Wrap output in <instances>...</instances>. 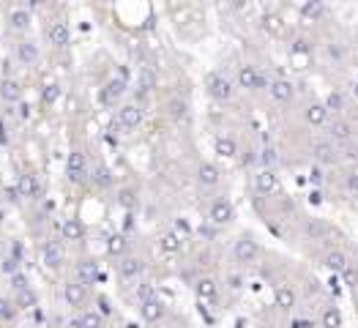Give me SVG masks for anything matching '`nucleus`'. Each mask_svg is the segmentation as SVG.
I'll list each match as a JSON object with an SVG mask.
<instances>
[{
    "mask_svg": "<svg viewBox=\"0 0 358 328\" xmlns=\"http://www.w3.org/2000/svg\"><path fill=\"white\" fill-rule=\"evenodd\" d=\"M345 276H347V282H356V279H358V274H356V271H347Z\"/></svg>",
    "mask_w": 358,
    "mask_h": 328,
    "instance_id": "44",
    "label": "nucleus"
},
{
    "mask_svg": "<svg viewBox=\"0 0 358 328\" xmlns=\"http://www.w3.org/2000/svg\"><path fill=\"white\" fill-rule=\"evenodd\" d=\"M208 93L216 101H230L233 99V82L224 74H208Z\"/></svg>",
    "mask_w": 358,
    "mask_h": 328,
    "instance_id": "4",
    "label": "nucleus"
},
{
    "mask_svg": "<svg viewBox=\"0 0 358 328\" xmlns=\"http://www.w3.org/2000/svg\"><path fill=\"white\" fill-rule=\"evenodd\" d=\"M274 301H276V306H279V309H293L295 301H298V295H295L293 285L282 282V285H276V290H274Z\"/></svg>",
    "mask_w": 358,
    "mask_h": 328,
    "instance_id": "15",
    "label": "nucleus"
},
{
    "mask_svg": "<svg viewBox=\"0 0 358 328\" xmlns=\"http://www.w3.org/2000/svg\"><path fill=\"white\" fill-rule=\"evenodd\" d=\"M265 85V80H263V74H260L254 66H241L238 69V88H243V90H260Z\"/></svg>",
    "mask_w": 358,
    "mask_h": 328,
    "instance_id": "8",
    "label": "nucleus"
},
{
    "mask_svg": "<svg viewBox=\"0 0 358 328\" xmlns=\"http://www.w3.org/2000/svg\"><path fill=\"white\" fill-rule=\"evenodd\" d=\"M17 55H19V60H22V63L33 66L36 60H39V47H36L33 41H22V44L17 47Z\"/></svg>",
    "mask_w": 358,
    "mask_h": 328,
    "instance_id": "25",
    "label": "nucleus"
},
{
    "mask_svg": "<svg viewBox=\"0 0 358 328\" xmlns=\"http://www.w3.org/2000/svg\"><path fill=\"white\" fill-rule=\"evenodd\" d=\"M140 315H142V320L145 323H159L161 317L167 315V306H164V301L159 298H151V301H142L140 304Z\"/></svg>",
    "mask_w": 358,
    "mask_h": 328,
    "instance_id": "9",
    "label": "nucleus"
},
{
    "mask_svg": "<svg viewBox=\"0 0 358 328\" xmlns=\"http://www.w3.org/2000/svg\"><path fill=\"white\" fill-rule=\"evenodd\" d=\"M140 123H142L140 104H123L120 110H118V126H120V129L134 131V129H140Z\"/></svg>",
    "mask_w": 358,
    "mask_h": 328,
    "instance_id": "5",
    "label": "nucleus"
},
{
    "mask_svg": "<svg viewBox=\"0 0 358 328\" xmlns=\"http://www.w3.org/2000/svg\"><path fill=\"white\" fill-rule=\"evenodd\" d=\"M213 148H216V153L224 156V159H233L235 153H238V145H235V140L230 134H219L216 140H213Z\"/></svg>",
    "mask_w": 358,
    "mask_h": 328,
    "instance_id": "23",
    "label": "nucleus"
},
{
    "mask_svg": "<svg viewBox=\"0 0 358 328\" xmlns=\"http://www.w3.org/2000/svg\"><path fill=\"white\" fill-rule=\"evenodd\" d=\"M325 107L323 104H309L306 107V112H304V118H306V123H312V126H320V123H325Z\"/></svg>",
    "mask_w": 358,
    "mask_h": 328,
    "instance_id": "27",
    "label": "nucleus"
},
{
    "mask_svg": "<svg viewBox=\"0 0 358 328\" xmlns=\"http://www.w3.org/2000/svg\"><path fill=\"white\" fill-rule=\"evenodd\" d=\"M137 298H140V304H142V301L156 298V290H153L151 282H140V285H137Z\"/></svg>",
    "mask_w": 358,
    "mask_h": 328,
    "instance_id": "36",
    "label": "nucleus"
},
{
    "mask_svg": "<svg viewBox=\"0 0 358 328\" xmlns=\"http://www.w3.org/2000/svg\"><path fill=\"white\" fill-rule=\"evenodd\" d=\"M3 99L6 101H19V96H22V88H19V82L17 80H6L3 82Z\"/></svg>",
    "mask_w": 358,
    "mask_h": 328,
    "instance_id": "30",
    "label": "nucleus"
},
{
    "mask_svg": "<svg viewBox=\"0 0 358 328\" xmlns=\"http://www.w3.org/2000/svg\"><path fill=\"white\" fill-rule=\"evenodd\" d=\"M126 93V80H120V77H112L110 82H107V88L101 90V104H115L120 96Z\"/></svg>",
    "mask_w": 358,
    "mask_h": 328,
    "instance_id": "16",
    "label": "nucleus"
},
{
    "mask_svg": "<svg viewBox=\"0 0 358 328\" xmlns=\"http://www.w3.org/2000/svg\"><path fill=\"white\" fill-rule=\"evenodd\" d=\"M60 233H63V241H82L85 227H82L80 219H66V222L60 224Z\"/></svg>",
    "mask_w": 358,
    "mask_h": 328,
    "instance_id": "22",
    "label": "nucleus"
},
{
    "mask_svg": "<svg viewBox=\"0 0 358 328\" xmlns=\"http://www.w3.org/2000/svg\"><path fill=\"white\" fill-rule=\"evenodd\" d=\"M254 189H257L260 194H279V189H282V183H279V175H276L274 170H260L257 175H254Z\"/></svg>",
    "mask_w": 358,
    "mask_h": 328,
    "instance_id": "6",
    "label": "nucleus"
},
{
    "mask_svg": "<svg viewBox=\"0 0 358 328\" xmlns=\"http://www.w3.org/2000/svg\"><path fill=\"white\" fill-rule=\"evenodd\" d=\"M93 183H96V186H101V189L112 186V172H110L107 164H96V167H93Z\"/></svg>",
    "mask_w": 358,
    "mask_h": 328,
    "instance_id": "28",
    "label": "nucleus"
},
{
    "mask_svg": "<svg viewBox=\"0 0 358 328\" xmlns=\"http://www.w3.org/2000/svg\"><path fill=\"white\" fill-rule=\"evenodd\" d=\"M331 137H334V140H347V137H350V123L336 121L334 126H331Z\"/></svg>",
    "mask_w": 358,
    "mask_h": 328,
    "instance_id": "35",
    "label": "nucleus"
},
{
    "mask_svg": "<svg viewBox=\"0 0 358 328\" xmlns=\"http://www.w3.org/2000/svg\"><path fill=\"white\" fill-rule=\"evenodd\" d=\"M47 39H49V44L52 47H69V41H71V28L66 22H52L47 28Z\"/></svg>",
    "mask_w": 358,
    "mask_h": 328,
    "instance_id": "12",
    "label": "nucleus"
},
{
    "mask_svg": "<svg viewBox=\"0 0 358 328\" xmlns=\"http://www.w3.org/2000/svg\"><path fill=\"white\" fill-rule=\"evenodd\" d=\"M96 279H99V263H96L93 257H82L77 263V282L88 287V285H93Z\"/></svg>",
    "mask_w": 358,
    "mask_h": 328,
    "instance_id": "10",
    "label": "nucleus"
},
{
    "mask_svg": "<svg viewBox=\"0 0 358 328\" xmlns=\"http://www.w3.org/2000/svg\"><path fill=\"white\" fill-rule=\"evenodd\" d=\"M11 315H14V304L0 298V317H11Z\"/></svg>",
    "mask_w": 358,
    "mask_h": 328,
    "instance_id": "42",
    "label": "nucleus"
},
{
    "mask_svg": "<svg viewBox=\"0 0 358 328\" xmlns=\"http://www.w3.org/2000/svg\"><path fill=\"white\" fill-rule=\"evenodd\" d=\"M301 14H304V17L317 19L320 14H323V6H320V3H304V6H301Z\"/></svg>",
    "mask_w": 358,
    "mask_h": 328,
    "instance_id": "39",
    "label": "nucleus"
},
{
    "mask_svg": "<svg viewBox=\"0 0 358 328\" xmlns=\"http://www.w3.org/2000/svg\"><path fill=\"white\" fill-rule=\"evenodd\" d=\"M8 19H11V28H14V30H28V25H30L28 8H14Z\"/></svg>",
    "mask_w": 358,
    "mask_h": 328,
    "instance_id": "29",
    "label": "nucleus"
},
{
    "mask_svg": "<svg viewBox=\"0 0 358 328\" xmlns=\"http://www.w3.org/2000/svg\"><path fill=\"white\" fill-rule=\"evenodd\" d=\"M268 93H271V99L274 101H279V104H290V101L295 99V85L290 80H274L268 85Z\"/></svg>",
    "mask_w": 358,
    "mask_h": 328,
    "instance_id": "7",
    "label": "nucleus"
},
{
    "mask_svg": "<svg viewBox=\"0 0 358 328\" xmlns=\"http://www.w3.org/2000/svg\"><path fill=\"white\" fill-rule=\"evenodd\" d=\"M85 175H88V159H85V153L71 151L69 159H66V178L71 183H82Z\"/></svg>",
    "mask_w": 358,
    "mask_h": 328,
    "instance_id": "3",
    "label": "nucleus"
},
{
    "mask_svg": "<svg viewBox=\"0 0 358 328\" xmlns=\"http://www.w3.org/2000/svg\"><path fill=\"white\" fill-rule=\"evenodd\" d=\"M260 162L265 164V170H274V164H276V151H274V148H263V153H260Z\"/></svg>",
    "mask_w": 358,
    "mask_h": 328,
    "instance_id": "40",
    "label": "nucleus"
},
{
    "mask_svg": "<svg viewBox=\"0 0 358 328\" xmlns=\"http://www.w3.org/2000/svg\"><path fill=\"white\" fill-rule=\"evenodd\" d=\"M208 219H211L213 227H224V224H230L235 219V205L227 197H216L211 203V208H208Z\"/></svg>",
    "mask_w": 358,
    "mask_h": 328,
    "instance_id": "2",
    "label": "nucleus"
},
{
    "mask_svg": "<svg viewBox=\"0 0 358 328\" xmlns=\"http://www.w3.org/2000/svg\"><path fill=\"white\" fill-rule=\"evenodd\" d=\"M325 265H328V268H334V271H342V268H345V254H342V252H328Z\"/></svg>",
    "mask_w": 358,
    "mask_h": 328,
    "instance_id": "38",
    "label": "nucleus"
},
{
    "mask_svg": "<svg viewBox=\"0 0 358 328\" xmlns=\"http://www.w3.org/2000/svg\"><path fill=\"white\" fill-rule=\"evenodd\" d=\"M58 96H60V88L55 85V82H49L47 88L41 90V99H44V104H55L58 101Z\"/></svg>",
    "mask_w": 358,
    "mask_h": 328,
    "instance_id": "37",
    "label": "nucleus"
},
{
    "mask_svg": "<svg viewBox=\"0 0 358 328\" xmlns=\"http://www.w3.org/2000/svg\"><path fill=\"white\" fill-rule=\"evenodd\" d=\"M194 293H197V298H200V301H213L219 295L216 279H211V276H202V279H197V285H194Z\"/></svg>",
    "mask_w": 358,
    "mask_h": 328,
    "instance_id": "20",
    "label": "nucleus"
},
{
    "mask_svg": "<svg viewBox=\"0 0 358 328\" xmlns=\"http://www.w3.org/2000/svg\"><path fill=\"white\" fill-rule=\"evenodd\" d=\"M159 252H164V254L183 252V235L175 233V230H167V233H161V235H159Z\"/></svg>",
    "mask_w": 358,
    "mask_h": 328,
    "instance_id": "11",
    "label": "nucleus"
},
{
    "mask_svg": "<svg viewBox=\"0 0 358 328\" xmlns=\"http://www.w3.org/2000/svg\"><path fill=\"white\" fill-rule=\"evenodd\" d=\"M263 30L271 33V36H282L284 33V17L282 14H276V11L263 14Z\"/></svg>",
    "mask_w": 358,
    "mask_h": 328,
    "instance_id": "21",
    "label": "nucleus"
},
{
    "mask_svg": "<svg viewBox=\"0 0 358 328\" xmlns=\"http://www.w3.org/2000/svg\"><path fill=\"white\" fill-rule=\"evenodd\" d=\"M342 317H339V309L336 306H325L323 312V328H339Z\"/></svg>",
    "mask_w": 358,
    "mask_h": 328,
    "instance_id": "33",
    "label": "nucleus"
},
{
    "mask_svg": "<svg viewBox=\"0 0 358 328\" xmlns=\"http://www.w3.org/2000/svg\"><path fill=\"white\" fill-rule=\"evenodd\" d=\"M260 254H263V249H260V244L252 238V235H241V238L235 241V246H233V257L238 260V263H243V265L257 263Z\"/></svg>",
    "mask_w": 358,
    "mask_h": 328,
    "instance_id": "1",
    "label": "nucleus"
},
{
    "mask_svg": "<svg viewBox=\"0 0 358 328\" xmlns=\"http://www.w3.org/2000/svg\"><path fill=\"white\" fill-rule=\"evenodd\" d=\"M197 181H200L202 189H213V186H219V181H222V172H219L216 164L202 162L200 170H197Z\"/></svg>",
    "mask_w": 358,
    "mask_h": 328,
    "instance_id": "14",
    "label": "nucleus"
},
{
    "mask_svg": "<svg viewBox=\"0 0 358 328\" xmlns=\"http://www.w3.org/2000/svg\"><path fill=\"white\" fill-rule=\"evenodd\" d=\"M334 156H336V153H334V148H331V145H325V142H317V145H315V159H317V162L328 164V162H334Z\"/></svg>",
    "mask_w": 358,
    "mask_h": 328,
    "instance_id": "34",
    "label": "nucleus"
},
{
    "mask_svg": "<svg viewBox=\"0 0 358 328\" xmlns=\"http://www.w3.org/2000/svg\"><path fill=\"white\" fill-rule=\"evenodd\" d=\"M74 326L77 328H101L104 326V317H101L99 312H93V309H85V312H80V317L74 320Z\"/></svg>",
    "mask_w": 358,
    "mask_h": 328,
    "instance_id": "24",
    "label": "nucleus"
},
{
    "mask_svg": "<svg viewBox=\"0 0 358 328\" xmlns=\"http://www.w3.org/2000/svg\"><path fill=\"white\" fill-rule=\"evenodd\" d=\"M41 254H44V265H47V268H52V271L63 268L66 252H63V246H60V244H47Z\"/></svg>",
    "mask_w": 358,
    "mask_h": 328,
    "instance_id": "17",
    "label": "nucleus"
},
{
    "mask_svg": "<svg viewBox=\"0 0 358 328\" xmlns=\"http://www.w3.org/2000/svg\"><path fill=\"white\" fill-rule=\"evenodd\" d=\"M118 271H120L123 279H137V276H142V271H145V263H142L140 257H120Z\"/></svg>",
    "mask_w": 358,
    "mask_h": 328,
    "instance_id": "19",
    "label": "nucleus"
},
{
    "mask_svg": "<svg viewBox=\"0 0 358 328\" xmlns=\"http://www.w3.org/2000/svg\"><path fill=\"white\" fill-rule=\"evenodd\" d=\"M159 85V74L151 69V66H142L140 71H137V93H151L153 88Z\"/></svg>",
    "mask_w": 358,
    "mask_h": 328,
    "instance_id": "18",
    "label": "nucleus"
},
{
    "mask_svg": "<svg viewBox=\"0 0 358 328\" xmlns=\"http://www.w3.org/2000/svg\"><path fill=\"white\" fill-rule=\"evenodd\" d=\"M137 203H140V197H137V192L131 186L126 189H118V205L120 208H126V211H131V208H137Z\"/></svg>",
    "mask_w": 358,
    "mask_h": 328,
    "instance_id": "26",
    "label": "nucleus"
},
{
    "mask_svg": "<svg viewBox=\"0 0 358 328\" xmlns=\"http://www.w3.org/2000/svg\"><path fill=\"white\" fill-rule=\"evenodd\" d=\"M293 52H309V44H306V39H295V44H293Z\"/></svg>",
    "mask_w": 358,
    "mask_h": 328,
    "instance_id": "43",
    "label": "nucleus"
},
{
    "mask_svg": "<svg viewBox=\"0 0 358 328\" xmlns=\"http://www.w3.org/2000/svg\"><path fill=\"white\" fill-rule=\"evenodd\" d=\"M63 301L69 306H82L85 301H88V287L80 285V282H69V285L63 287Z\"/></svg>",
    "mask_w": 358,
    "mask_h": 328,
    "instance_id": "13",
    "label": "nucleus"
},
{
    "mask_svg": "<svg viewBox=\"0 0 358 328\" xmlns=\"http://www.w3.org/2000/svg\"><path fill=\"white\" fill-rule=\"evenodd\" d=\"M19 192H22V197H36L39 194V181L33 175H22L19 178Z\"/></svg>",
    "mask_w": 358,
    "mask_h": 328,
    "instance_id": "31",
    "label": "nucleus"
},
{
    "mask_svg": "<svg viewBox=\"0 0 358 328\" xmlns=\"http://www.w3.org/2000/svg\"><path fill=\"white\" fill-rule=\"evenodd\" d=\"M126 238L123 235H110V241H107V252L110 254H115V257H120V254L126 252Z\"/></svg>",
    "mask_w": 358,
    "mask_h": 328,
    "instance_id": "32",
    "label": "nucleus"
},
{
    "mask_svg": "<svg viewBox=\"0 0 358 328\" xmlns=\"http://www.w3.org/2000/svg\"><path fill=\"white\" fill-rule=\"evenodd\" d=\"M30 304H36V295L30 290H19V306H30Z\"/></svg>",
    "mask_w": 358,
    "mask_h": 328,
    "instance_id": "41",
    "label": "nucleus"
}]
</instances>
